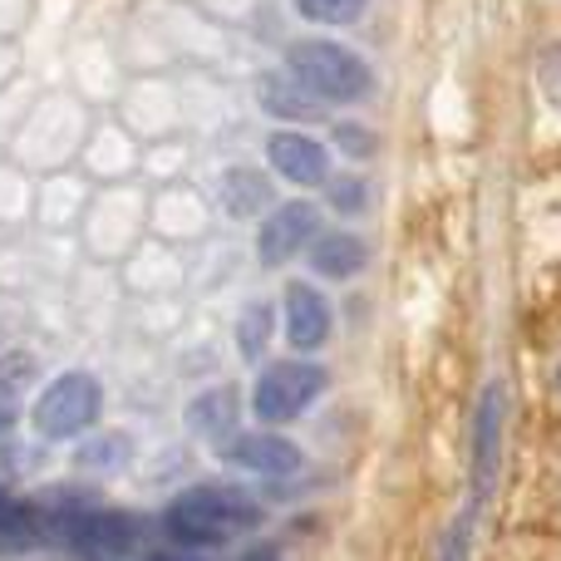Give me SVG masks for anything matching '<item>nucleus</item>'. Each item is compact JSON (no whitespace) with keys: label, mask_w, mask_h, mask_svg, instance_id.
<instances>
[{"label":"nucleus","mask_w":561,"mask_h":561,"mask_svg":"<svg viewBox=\"0 0 561 561\" xmlns=\"http://www.w3.org/2000/svg\"><path fill=\"white\" fill-rule=\"evenodd\" d=\"M163 527L178 547H222L227 537L262 527V507L237 488H193L163 513Z\"/></svg>","instance_id":"nucleus-1"},{"label":"nucleus","mask_w":561,"mask_h":561,"mask_svg":"<svg viewBox=\"0 0 561 561\" xmlns=\"http://www.w3.org/2000/svg\"><path fill=\"white\" fill-rule=\"evenodd\" d=\"M286 75L320 104H359L375 89L369 65L335 39H296L286 49Z\"/></svg>","instance_id":"nucleus-2"},{"label":"nucleus","mask_w":561,"mask_h":561,"mask_svg":"<svg viewBox=\"0 0 561 561\" xmlns=\"http://www.w3.org/2000/svg\"><path fill=\"white\" fill-rule=\"evenodd\" d=\"M99 409H104V389H99L94 375L84 369H69L59 375L45 394L35 399V434L59 444V438H79L84 428H94Z\"/></svg>","instance_id":"nucleus-3"},{"label":"nucleus","mask_w":561,"mask_h":561,"mask_svg":"<svg viewBox=\"0 0 561 561\" xmlns=\"http://www.w3.org/2000/svg\"><path fill=\"white\" fill-rule=\"evenodd\" d=\"M320 389H325V369L320 365H310V359H300V355L276 359V365H266L262 379H256L252 409L262 424H296L320 399Z\"/></svg>","instance_id":"nucleus-4"},{"label":"nucleus","mask_w":561,"mask_h":561,"mask_svg":"<svg viewBox=\"0 0 561 561\" xmlns=\"http://www.w3.org/2000/svg\"><path fill=\"white\" fill-rule=\"evenodd\" d=\"M59 533L84 561H128L138 547V523L128 513H108V507L104 513H69Z\"/></svg>","instance_id":"nucleus-5"},{"label":"nucleus","mask_w":561,"mask_h":561,"mask_svg":"<svg viewBox=\"0 0 561 561\" xmlns=\"http://www.w3.org/2000/svg\"><path fill=\"white\" fill-rule=\"evenodd\" d=\"M497 463H503V389L488 385L473 414V507H483L497 488Z\"/></svg>","instance_id":"nucleus-6"},{"label":"nucleus","mask_w":561,"mask_h":561,"mask_svg":"<svg viewBox=\"0 0 561 561\" xmlns=\"http://www.w3.org/2000/svg\"><path fill=\"white\" fill-rule=\"evenodd\" d=\"M320 232V213L310 203H280L262 217V232H256V252H262L266 266H280L310 247V237Z\"/></svg>","instance_id":"nucleus-7"},{"label":"nucleus","mask_w":561,"mask_h":561,"mask_svg":"<svg viewBox=\"0 0 561 561\" xmlns=\"http://www.w3.org/2000/svg\"><path fill=\"white\" fill-rule=\"evenodd\" d=\"M266 158L286 183L296 187H320L330 178V158H325V144H316L310 134H272L266 138Z\"/></svg>","instance_id":"nucleus-8"},{"label":"nucleus","mask_w":561,"mask_h":561,"mask_svg":"<svg viewBox=\"0 0 561 561\" xmlns=\"http://www.w3.org/2000/svg\"><path fill=\"white\" fill-rule=\"evenodd\" d=\"M286 340L296 355H310V350H320L330 340V306L306 280L286 286Z\"/></svg>","instance_id":"nucleus-9"},{"label":"nucleus","mask_w":561,"mask_h":561,"mask_svg":"<svg viewBox=\"0 0 561 561\" xmlns=\"http://www.w3.org/2000/svg\"><path fill=\"white\" fill-rule=\"evenodd\" d=\"M227 458L247 473H262V478H286L300 473V448L280 434H232L227 438Z\"/></svg>","instance_id":"nucleus-10"},{"label":"nucleus","mask_w":561,"mask_h":561,"mask_svg":"<svg viewBox=\"0 0 561 561\" xmlns=\"http://www.w3.org/2000/svg\"><path fill=\"white\" fill-rule=\"evenodd\" d=\"M365 262H369V247L359 242L355 232H325V237H310V266H316L320 276H330V280H350V276H359L365 272Z\"/></svg>","instance_id":"nucleus-11"},{"label":"nucleus","mask_w":561,"mask_h":561,"mask_svg":"<svg viewBox=\"0 0 561 561\" xmlns=\"http://www.w3.org/2000/svg\"><path fill=\"white\" fill-rule=\"evenodd\" d=\"M187 424H193V434L207 438V444H227V438L237 434V389L222 385V389H207L203 399H193Z\"/></svg>","instance_id":"nucleus-12"},{"label":"nucleus","mask_w":561,"mask_h":561,"mask_svg":"<svg viewBox=\"0 0 561 561\" xmlns=\"http://www.w3.org/2000/svg\"><path fill=\"white\" fill-rule=\"evenodd\" d=\"M222 203L232 217H262L272 207V183L256 168H232L222 178Z\"/></svg>","instance_id":"nucleus-13"},{"label":"nucleus","mask_w":561,"mask_h":561,"mask_svg":"<svg viewBox=\"0 0 561 561\" xmlns=\"http://www.w3.org/2000/svg\"><path fill=\"white\" fill-rule=\"evenodd\" d=\"M272 306L266 300H252V306L242 310V320H237V350H242L247 365H262L266 345H272Z\"/></svg>","instance_id":"nucleus-14"},{"label":"nucleus","mask_w":561,"mask_h":561,"mask_svg":"<svg viewBox=\"0 0 561 561\" xmlns=\"http://www.w3.org/2000/svg\"><path fill=\"white\" fill-rule=\"evenodd\" d=\"M39 537V513L0 488V547H30Z\"/></svg>","instance_id":"nucleus-15"},{"label":"nucleus","mask_w":561,"mask_h":561,"mask_svg":"<svg viewBox=\"0 0 561 561\" xmlns=\"http://www.w3.org/2000/svg\"><path fill=\"white\" fill-rule=\"evenodd\" d=\"M262 99H266V108L280 114V118H316L320 114V99H310L296 79H266Z\"/></svg>","instance_id":"nucleus-16"},{"label":"nucleus","mask_w":561,"mask_h":561,"mask_svg":"<svg viewBox=\"0 0 561 561\" xmlns=\"http://www.w3.org/2000/svg\"><path fill=\"white\" fill-rule=\"evenodd\" d=\"M369 0H296V10L316 25H355Z\"/></svg>","instance_id":"nucleus-17"},{"label":"nucleus","mask_w":561,"mask_h":561,"mask_svg":"<svg viewBox=\"0 0 561 561\" xmlns=\"http://www.w3.org/2000/svg\"><path fill=\"white\" fill-rule=\"evenodd\" d=\"M330 207H340V213H359V207H365V183H359V178H340V183H330Z\"/></svg>","instance_id":"nucleus-18"},{"label":"nucleus","mask_w":561,"mask_h":561,"mask_svg":"<svg viewBox=\"0 0 561 561\" xmlns=\"http://www.w3.org/2000/svg\"><path fill=\"white\" fill-rule=\"evenodd\" d=\"M335 144L345 148L350 158H369V153H375V138H369L359 124H340V128H335Z\"/></svg>","instance_id":"nucleus-19"},{"label":"nucleus","mask_w":561,"mask_h":561,"mask_svg":"<svg viewBox=\"0 0 561 561\" xmlns=\"http://www.w3.org/2000/svg\"><path fill=\"white\" fill-rule=\"evenodd\" d=\"M15 419H20V409H15V389L0 379V434H10L15 428Z\"/></svg>","instance_id":"nucleus-20"},{"label":"nucleus","mask_w":561,"mask_h":561,"mask_svg":"<svg viewBox=\"0 0 561 561\" xmlns=\"http://www.w3.org/2000/svg\"><path fill=\"white\" fill-rule=\"evenodd\" d=\"M144 561H203V557H193L187 547H163V552H148Z\"/></svg>","instance_id":"nucleus-21"},{"label":"nucleus","mask_w":561,"mask_h":561,"mask_svg":"<svg viewBox=\"0 0 561 561\" xmlns=\"http://www.w3.org/2000/svg\"><path fill=\"white\" fill-rule=\"evenodd\" d=\"M242 561H280V552H276V547H252Z\"/></svg>","instance_id":"nucleus-22"}]
</instances>
